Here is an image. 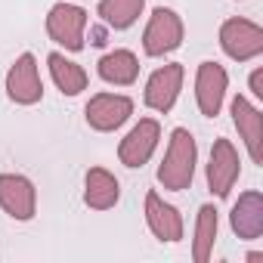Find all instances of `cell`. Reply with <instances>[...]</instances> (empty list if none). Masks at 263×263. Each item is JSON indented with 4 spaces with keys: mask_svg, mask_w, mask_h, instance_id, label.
I'll return each instance as SVG.
<instances>
[{
    "mask_svg": "<svg viewBox=\"0 0 263 263\" xmlns=\"http://www.w3.org/2000/svg\"><path fill=\"white\" fill-rule=\"evenodd\" d=\"M195 161H198L195 137L189 134L186 127H177L174 134H171L164 161L158 167V183L164 189H171V192H183L192 183V177H195Z\"/></svg>",
    "mask_w": 263,
    "mask_h": 263,
    "instance_id": "6da1fadb",
    "label": "cell"
},
{
    "mask_svg": "<svg viewBox=\"0 0 263 263\" xmlns=\"http://www.w3.org/2000/svg\"><path fill=\"white\" fill-rule=\"evenodd\" d=\"M180 44H183V19L174 10H167V7H158L149 16V25L143 31V50H146V56H167Z\"/></svg>",
    "mask_w": 263,
    "mask_h": 263,
    "instance_id": "7a4b0ae2",
    "label": "cell"
},
{
    "mask_svg": "<svg viewBox=\"0 0 263 263\" xmlns=\"http://www.w3.org/2000/svg\"><path fill=\"white\" fill-rule=\"evenodd\" d=\"M220 47L235 62L257 59L263 53V28L248 19H226L220 25Z\"/></svg>",
    "mask_w": 263,
    "mask_h": 263,
    "instance_id": "3957f363",
    "label": "cell"
},
{
    "mask_svg": "<svg viewBox=\"0 0 263 263\" xmlns=\"http://www.w3.org/2000/svg\"><path fill=\"white\" fill-rule=\"evenodd\" d=\"M84 28H87V13L81 7L56 4L47 16V34L71 53L84 50Z\"/></svg>",
    "mask_w": 263,
    "mask_h": 263,
    "instance_id": "277c9868",
    "label": "cell"
},
{
    "mask_svg": "<svg viewBox=\"0 0 263 263\" xmlns=\"http://www.w3.org/2000/svg\"><path fill=\"white\" fill-rule=\"evenodd\" d=\"M238 171H241V161H238V152L229 140H214V149H211V161H208V189L217 195V198H226L229 189L235 186L238 180Z\"/></svg>",
    "mask_w": 263,
    "mask_h": 263,
    "instance_id": "5b68a950",
    "label": "cell"
},
{
    "mask_svg": "<svg viewBox=\"0 0 263 263\" xmlns=\"http://www.w3.org/2000/svg\"><path fill=\"white\" fill-rule=\"evenodd\" d=\"M7 96L16 105H34V102H41L44 84H41V74H37V59L31 53H22L13 62V68L7 71Z\"/></svg>",
    "mask_w": 263,
    "mask_h": 263,
    "instance_id": "8992f818",
    "label": "cell"
},
{
    "mask_svg": "<svg viewBox=\"0 0 263 263\" xmlns=\"http://www.w3.org/2000/svg\"><path fill=\"white\" fill-rule=\"evenodd\" d=\"M84 115H87V124L93 130L108 134V130H118L134 115V102H130V96H121V93H99L87 102Z\"/></svg>",
    "mask_w": 263,
    "mask_h": 263,
    "instance_id": "52a82bcc",
    "label": "cell"
},
{
    "mask_svg": "<svg viewBox=\"0 0 263 263\" xmlns=\"http://www.w3.org/2000/svg\"><path fill=\"white\" fill-rule=\"evenodd\" d=\"M229 87V74L217 62H201L195 74V102L204 118H217L223 108V96Z\"/></svg>",
    "mask_w": 263,
    "mask_h": 263,
    "instance_id": "ba28073f",
    "label": "cell"
},
{
    "mask_svg": "<svg viewBox=\"0 0 263 263\" xmlns=\"http://www.w3.org/2000/svg\"><path fill=\"white\" fill-rule=\"evenodd\" d=\"M158 140H161V127H158V121H155V118H143V121L121 140V146H118L121 164H127V167H143V164L152 158Z\"/></svg>",
    "mask_w": 263,
    "mask_h": 263,
    "instance_id": "9c48e42d",
    "label": "cell"
},
{
    "mask_svg": "<svg viewBox=\"0 0 263 263\" xmlns=\"http://www.w3.org/2000/svg\"><path fill=\"white\" fill-rule=\"evenodd\" d=\"M0 208L13 220H31L37 208L34 183L22 174H0Z\"/></svg>",
    "mask_w": 263,
    "mask_h": 263,
    "instance_id": "30bf717a",
    "label": "cell"
},
{
    "mask_svg": "<svg viewBox=\"0 0 263 263\" xmlns=\"http://www.w3.org/2000/svg\"><path fill=\"white\" fill-rule=\"evenodd\" d=\"M183 65L180 62H171V65H164V68H158V71H152V78L146 81V105L152 108V111H161V115H167L171 108H174V102H177V96H180V87H183Z\"/></svg>",
    "mask_w": 263,
    "mask_h": 263,
    "instance_id": "8fae6325",
    "label": "cell"
},
{
    "mask_svg": "<svg viewBox=\"0 0 263 263\" xmlns=\"http://www.w3.org/2000/svg\"><path fill=\"white\" fill-rule=\"evenodd\" d=\"M146 223H149V229H152V235L158 241L174 245V241L183 238V217H180V211L174 204H167L158 192L146 195Z\"/></svg>",
    "mask_w": 263,
    "mask_h": 263,
    "instance_id": "7c38bea8",
    "label": "cell"
},
{
    "mask_svg": "<svg viewBox=\"0 0 263 263\" xmlns=\"http://www.w3.org/2000/svg\"><path fill=\"white\" fill-rule=\"evenodd\" d=\"M232 121L238 127V137L248 146L251 161L260 164L263 161V146H260V140H263V118H260V108L251 105L245 96H235L232 99Z\"/></svg>",
    "mask_w": 263,
    "mask_h": 263,
    "instance_id": "4fadbf2b",
    "label": "cell"
},
{
    "mask_svg": "<svg viewBox=\"0 0 263 263\" xmlns=\"http://www.w3.org/2000/svg\"><path fill=\"white\" fill-rule=\"evenodd\" d=\"M229 226L238 238H260V232H263V195L257 189L238 195V201L232 204V214H229Z\"/></svg>",
    "mask_w": 263,
    "mask_h": 263,
    "instance_id": "5bb4252c",
    "label": "cell"
},
{
    "mask_svg": "<svg viewBox=\"0 0 263 263\" xmlns=\"http://www.w3.org/2000/svg\"><path fill=\"white\" fill-rule=\"evenodd\" d=\"M118 198H121L118 180L105 167H90L87 171V180H84V201H87V208L108 211V208L118 204Z\"/></svg>",
    "mask_w": 263,
    "mask_h": 263,
    "instance_id": "9a60e30c",
    "label": "cell"
},
{
    "mask_svg": "<svg viewBox=\"0 0 263 263\" xmlns=\"http://www.w3.org/2000/svg\"><path fill=\"white\" fill-rule=\"evenodd\" d=\"M96 68H99V78L105 84H115V87H130L140 78V62H137V56L130 53V50H111V53H105L96 62Z\"/></svg>",
    "mask_w": 263,
    "mask_h": 263,
    "instance_id": "2e32d148",
    "label": "cell"
},
{
    "mask_svg": "<svg viewBox=\"0 0 263 263\" xmlns=\"http://www.w3.org/2000/svg\"><path fill=\"white\" fill-rule=\"evenodd\" d=\"M47 65H50V74H53L56 87H59L65 96H78L81 90H87V71H84L78 62L65 59L62 53H50V56H47Z\"/></svg>",
    "mask_w": 263,
    "mask_h": 263,
    "instance_id": "e0dca14e",
    "label": "cell"
},
{
    "mask_svg": "<svg viewBox=\"0 0 263 263\" xmlns=\"http://www.w3.org/2000/svg\"><path fill=\"white\" fill-rule=\"evenodd\" d=\"M143 7H146V0H99V16L108 28L124 31L140 19Z\"/></svg>",
    "mask_w": 263,
    "mask_h": 263,
    "instance_id": "ac0fdd59",
    "label": "cell"
},
{
    "mask_svg": "<svg viewBox=\"0 0 263 263\" xmlns=\"http://www.w3.org/2000/svg\"><path fill=\"white\" fill-rule=\"evenodd\" d=\"M214 241H217V208L204 204L198 211V220H195V241H192L195 263H208V257L214 251Z\"/></svg>",
    "mask_w": 263,
    "mask_h": 263,
    "instance_id": "d6986e66",
    "label": "cell"
},
{
    "mask_svg": "<svg viewBox=\"0 0 263 263\" xmlns=\"http://www.w3.org/2000/svg\"><path fill=\"white\" fill-rule=\"evenodd\" d=\"M251 90H254L257 99H263V71H260V68L251 71Z\"/></svg>",
    "mask_w": 263,
    "mask_h": 263,
    "instance_id": "ffe728a7",
    "label": "cell"
}]
</instances>
